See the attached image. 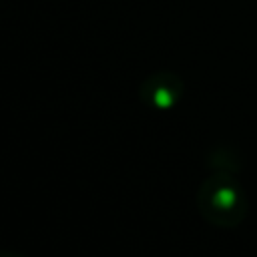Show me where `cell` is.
Wrapping results in <instances>:
<instances>
[{
	"label": "cell",
	"mask_w": 257,
	"mask_h": 257,
	"mask_svg": "<svg viewBox=\"0 0 257 257\" xmlns=\"http://www.w3.org/2000/svg\"><path fill=\"white\" fill-rule=\"evenodd\" d=\"M201 215L217 227H237L249 215V197L243 185L229 173H213L197 193Z\"/></svg>",
	"instance_id": "obj_1"
},
{
	"label": "cell",
	"mask_w": 257,
	"mask_h": 257,
	"mask_svg": "<svg viewBox=\"0 0 257 257\" xmlns=\"http://www.w3.org/2000/svg\"><path fill=\"white\" fill-rule=\"evenodd\" d=\"M183 92H185L183 80L175 72H167V70L151 74L141 84V98L159 110L173 108L181 100Z\"/></svg>",
	"instance_id": "obj_2"
},
{
	"label": "cell",
	"mask_w": 257,
	"mask_h": 257,
	"mask_svg": "<svg viewBox=\"0 0 257 257\" xmlns=\"http://www.w3.org/2000/svg\"><path fill=\"white\" fill-rule=\"evenodd\" d=\"M241 165H243L241 157H237L235 149H231V147L215 149L213 155L209 157V167H211L215 173H229V175H235V173L241 169Z\"/></svg>",
	"instance_id": "obj_3"
}]
</instances>
